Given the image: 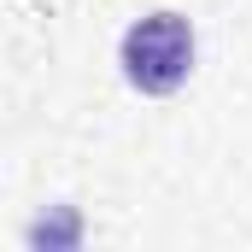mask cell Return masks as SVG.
<instances>
[{"mask_svg":"<svg viewBox=\"0 0 252 252\" xmlns=\"http://www.w3.org/2000/svg\"><path fill=\"white\" fill-rule=\"evenodd\" d=\"M118 64H124L129 88H141V94H176L188 82V70H193V24L182 12H147L141 24L124 30Z\"/></svg>","mask_w":252,"mask_h":252,"instance_id":"6da1fadb","label":"cell"}]
</instances>
